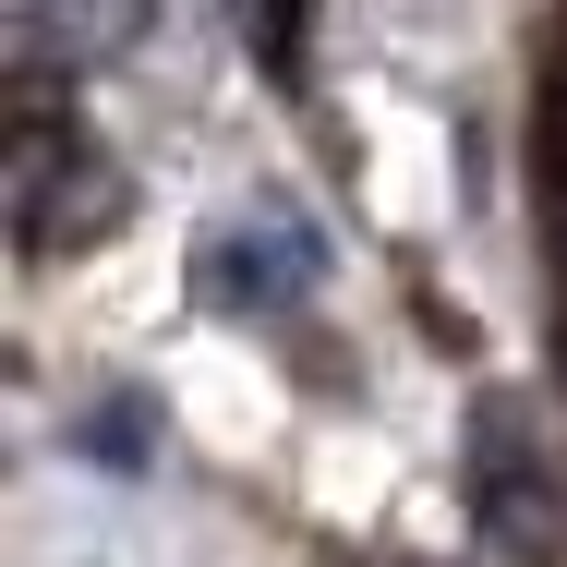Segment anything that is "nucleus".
I'll return each mask as SVG.
<instances>
[{
	"mask_svg": "<svg viewBox=\"0 0 567 567\" xmlns=\"http://www.w3.org/2000/svg\"><path fill=\"white\" fill-rule=\"evenodd\" d=\"M97 229H121V157L97 133H73L61 110H24V133H12V241L73 254Z\"/></svg>",
	"mask_w": 567,
	"mask_h": 567,
	"instance_id": "1",
	"label": "nucleus"
},
{
	"mask_svg": "<svg viewBox=\"0 0 567 567\" xmlns=\"http://www.w3.org/2000/svg\"><path fill=\"white\" fill-rule=\"evenodd\" d=\"M471 519H483V544H507L519 567L567 556V495H556V458L532 447V423H519L507 399H483V411H471Z\"/></svg>",
	"mask_w": 567,
	"mask_h": 567,
	"instance_id": "2",
	"label": "nucleus"
},
{
	"mask_svg": "<svg viewBox=\"0 0 567 567\" xmlns=\"http://www.w3.org/2000/svg\"><path fill=\"white\" fill-rule=\"evenodd\" d=\"M194 278H206V302H290L302 278H327V229L290 218V206H254V218H229L194 241Z\"/></svg>",
	"mask_w": 567,
	"mask_h": 567,
	"instance_id": "3",
	"label": "nucleus"
},
{
	"mask_svg": "<svg viewBox=\"0 0 567 567\" xmlns=\"http://www.w3.org/2000/svg\"><path fill=\"white\" fill-rule=\"evenodd\" d=\"M133 24H145V0H12V61L24 73H85V61L133 49Z\"/></svg>",
	"mask_w": 567,
	"mask_h": 567,
	"instance_id": "4",
	"label": "nucleus"
},
{
	"mask_svg": "<svg viewBox=\"0 0 567 567\" xmlns=\"http://www.w3.org/2000/svg\"><path fill=\"white\" fill-rule=\"evenodd\" d=\"M544 182H556V266H567V85H556V121H544Z\"/></svg>",
	"mask_w": 567,
	"mask_h": 567,
	"instance_id": "5",
	"label": "nucleus"
}]
</instances>
